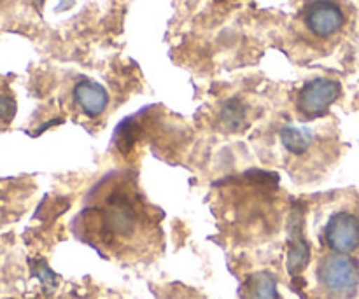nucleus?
Wrapping results in <instances>:
<instances>
[{
	"label": "nucleus",
	"instance_id": "1",
	"mask_svg": "<svg viewBox=\"0 0 359 299\" xmlns=\"http://www.w3.org/2000/svg\"><path fill=\"white\" fill-rule=\"evenodd\" d=\"M86 228L95 230L100 244L118 245L132 242L149 224L142 203L132 189L114 188L100 203L86 212Z\"/></svg>",
	"mask_w": 359,
	"mask_h": 299
},
{
	"label": "nucleus",
	"instance_id": "2",
	"mask_svg": "<svg viewBox=\"0 0 359 299\" xmlns=\"http://www.w3.org/2000/svg\"><path fill=\"white\" fill-rule=\"evenodd\" d=\"M318 277L321 286L335 298L349 299L359 291V263L349 254L332 252L325 256L319 263Z\"/></svg>",
	"mask_w": 359,
	"mask_h": 299
},
{
	"label": "nucleus",
	"instance_id": "3",
	"mask_svg": "<svg viewBox=\"0 0 359 299\" xmlns=\"http://www.w3.org/2000/svg\"><path fill=\"white\" fill-rule=\"evenodd\" d=\"M330 251L339 254L359 252V205H347L332 214L323 230Z\"/></svg>",
	"mask_w": 359,
	"mask_h": 299
},
{
	"label": "nucleus",
	"instance_id": "4",
	"mask_svg": "<svg viewBox=\"0 0 359 299\" xmlns=\"http://www.w3.org/2000/svg\"><path fill=\"white\" fill-rule=\"evenodd\" d=\"M307 30L318 39H332L347 25V13L337 0H312L304 13Z\"/></svg>",
	"mask_w": 359,
	"mask_h": 299
},
{
	"label": "nucleus",
	"instance_id": "5",
	"mask_svg": "<svg viewBox=\"0 0 359 299\" xmlns=\"http://www.w3.org/2000/svg\"><path fill=\"white\" fill-rule=\"evenodd\" d=\"M340 97V84L335 79L319 77L302 88L297 97V109L304 118H318L328 111Z\"/></svg>",
	"mask_w": 359,
	"mask_h": 299
},
{
	"label": "nucleus",
	"instance_id": "6",
	"mask_svg": "<svg viewBox=\"0 0 359 299\" xmlns=\"http://www.w3.org/2000/svg\"><path fill=\"white\" fill-rule=\"evenodd\" d=\"M74 102L84 114L95 118V116H100L105 111L109 104V97L107 91L100 84L84 79L74 88Z\"/></svg>",
	"mask_w": 359,
	"mask_h": 299
},
{
	"label": "nucleus",
	"instance_id": "7",
	"mask_svg": "<svg viewBox=\"0 0 359 299\" xmlns=\"http://www.w3.org/2000/svg\"><path fill=\"white\" fill-rule=\"evenodd\" d=\"M280 140L291 156H304L312 147V133L298 128H284L280 132Z\"/></svg>",
	"mask_w": 359,
	"mask_h": 299
},
{
	"label": "nucleus",
	"instance_id": "8",
	"mask_svg": "<svg viewBox=\"0 0 359 299\" xmlns=\"http://www.w3.org/2000/svg\"><path fill=\"white\" fill-rule=\"evenodd\" d=\"M244 299H277L276 280L269 273H258L248 284Z\"/></svg>",
	"mask_w": 359,
	"mask_h": 299
},
{
	"label": "nucleus",
	"instance_id": "9",
	"mask_svg": "<svg viewBox=\"0 0 359 299\" xmlns=\"http://www.w3.org/2000/svg\"><path fill=\"white\" fill-rule=\"evenodd\" d=\"M248 121V112L241 102H230L224 105L223 112H221V125L228 130V132H235L241 130Z\"/></svg>",
	"mask_w": 359,
	"mask_h": 299
}]
</instances>
